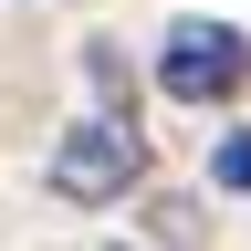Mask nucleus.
I'll list each match as a JSON object with an SVG mask.
<instances>
[{
  "label": "nucleus",
  "instance_id": "7ed1b4c3",
  "mask_svg": "<svg viewBox=\"0 0 251 251\" xmlns=\"http://www.w3.org/2000/svg\"><path fill=\"white\" fill-rule=\"evenodd\" d=\"M147 241H178V251H188V241H209V220L188 209V199H157V209H147Z\"/></svg>",
  "mask_w": 251,
  "mask_h": 251
},
{
  "label": "nucleus",
  "instance_id": "f03ea898",
  "mask_svg": "<svg viewBox=\"0 0 251 251\" xmlns=\"http://www.w3.org/2000/svg\"><path fill=\"white\" fill-rule=\"evenodd\" d=\"M157 84H168L178 105H230V94L251 84V42L230 21H178L168 52H157Z\"/></svg>",
  "mask_w": 251,
  "mask_h": 251
},
{
  "label": "nucleus",
  "instance_id": "f257e3e1",
  "mask_svg": "<svg viewBox=\"0 0 251 251\" xmlns=\"http://www.w3.org/2000/svg\"><path fill=\"white\" fill-rule=\"evenodd\" d=\"M136 178H147V126H136V105H94V115L63 126V147H52V199L115 209Z\"/></svg>",
  "mask_w": 251,
  "mask_h": 251
},
{
  "label": "nucleus",
  "instance_id": "20e7f679",
  "mask_svg": "<svg viewBox=\"0 0 251 251\" xmlns=\"http://www.w3.org/2000/svg\"><path fill=\"white\" fill-rule=\"evenodd\" d=\"M209 178L230 188V199H251V126H241V136H220V147H209Z\"/></svg>",
  "mask_w": 251,
  "mask_h": 251
}]
</instances>
